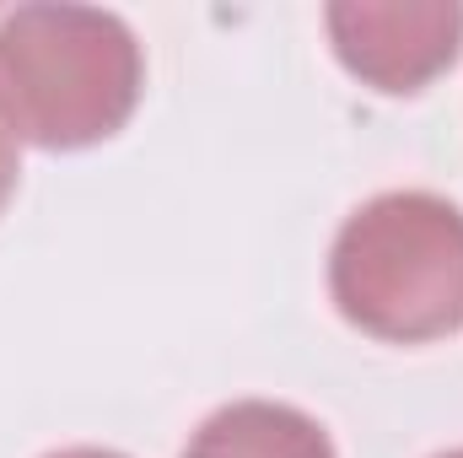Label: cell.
I'll return each mask as SVG.
<instances>
[{"instance_id":"obj_7","label":"cell","mask_w":463,"mask_h":458,"mask_svg":"<svg viewBox=\"0 0 463 458\" xmlns=\"http://www.w3.org/2000/svg\"><path fill=\"white\" fill-rule=\"evenodd\" d=\"M437 458H463V448H453V453H437Z\"/></svg>"},{"instance_id":"obj_3","label":"cell","mask_w":463,"mask_h":458,"mask_svg":"<svg viewBox=\"0 0 463 458\" xmlns=\"http://www.w3.org/2000/svg\"><path fill=\"white\" fill-rule=\"evenodd\" d=\"M324 22L335 60L388 98L420 92L463 49L458 0H335Z\"/></svg>"},{"instance_id":"obj_1","label":"cell","mask_w":463,"mask_h":458,"mask_svg":"<svg viewBox=\"0 0 463 458\" xmlns=\"http://www.w3.org/2000/svg\"><path fill=\"white\" fill-rule=\"evenodd\" d=\"M140 87V43L114 11L33 0L0 16V103L33 146L81 151L118 135Z\"/></svg>"},{"instance_id":"obj_4","label":"cell","mask_w":463,"mask_h":458,"mask_svg":"<svg viewBox=\"0 0 463 458\" xmlns=\"http://www.w3.org/2000/svg\"><path fill=\"white\" fill-rule=\"evenodd\" d=\"M184 458H335V443L297 405L237 399L200 421Z\"/></svg>"},{"instance_id":"obj_5","label":"cell","mask_w":463,"mask_h":458,"mask_svg":"<svg viewBox=\"0 0 463 458\" xmlns=\"http://www.w3.org/2000/svg\"><path fill=\"white\" fill-rule=\"evenodd\" d=\"M22 135H16V124L5 114V103H0V211H5V200L16 195V173H22V146H16Z\"/></svg>"},{"instance_id":"obj_6","label":"cell","mask_w":463,"mask_h":458,"mask_svg":"<svg viewBox=\"0 0 463 458\" xmlns=\"http://www.w3.org/2000/svg\"><path fill=\"white\" fill-rule=\"evenodd\" d=\"M49 458H124V453H114V448H60Z\"/></svg>"},{"instance_id":"obj_2","label":"cell","mask_w":463,"mask_h":458,"mask_svg":"<svg viewBox=\"0 0 463 458\" xmlns=\"http://www.w3.org/2000/svg\"><path fill=\"white\" fill-rule=\"evenodd\" d=\"M329 297L350 329L426 345L463 329V211L426 189L355 205L329 248Z\"/></svg>"}]
</instances>
